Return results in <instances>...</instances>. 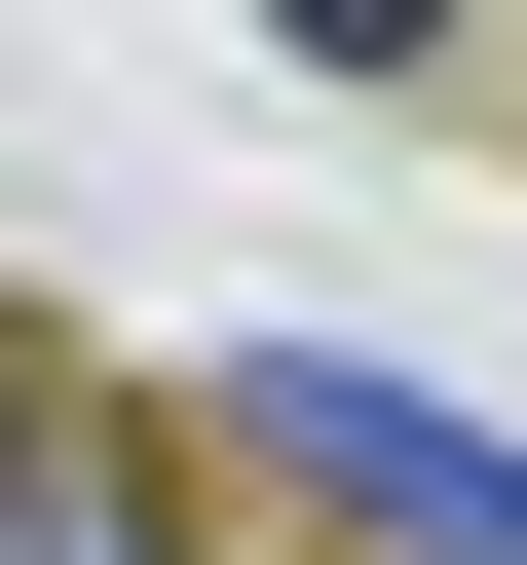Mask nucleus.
I'll list each match as a JSON object with an SVG mask.
<instances>
[{"label": "nucleus", "mask_w": 527, "mask_h": 565, "mask_svg": "<svg viewBox=\"0 0 527 565\" xmlns=\"http://www.w3.org/2000/svg\"><path fill=\"white\" fill-rule=\"evenodd\" d=\"M226 39H302V76H452L490 0H226Z\"/></svg>", "instance_id": "2"}, {"label": "nucleus", "mask_w": 527, "mask_h": 565, "mask_svg": "<svg viewBox=\"0 0 527 565\" xmlns=\"http://www.w3.org/2000/svg\"><path fill=\"white\" fill-rule=\"evenodd\" d=\"M189 452H264V490L377 527V565H527V452H490L452 377H377V340H226V377H189Z\"/></svg>", "instance_id": "1"}]
</instances>
